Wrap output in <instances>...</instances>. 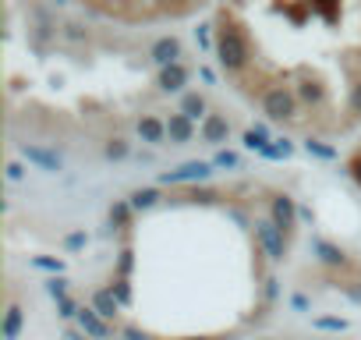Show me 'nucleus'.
<instances>
[{
	"mask_svg": "<svg viewBox=\"0 0 361 340\" xmlns=\"http://www.w3.org/2000/svg\"><path fill=\"white\" fill-rule=\"evenodd\" d=\"M216 64L269 124L333 142L361 124V0H220Z\"/></svg>",
	"mask_w": 361,
	"mask_h": 340,
	"instance_id": "f257e3e1",
	"label": "nucleus"
},
{
	"mask_svg": "<svg viewBox=\"0 0 361 340\" xmlns=\"http://www.w3.org/2000/svg\"><path fill=\"white\" fill-rule=\"evenodd\" d=\"M78 4L117 25H159L199 11L206 0H78Z\"/></svg>",
	"mask_w": 361,
	"mask_h": 340,
	"instance_id": "f03ea898",
	"label": "nucleus"
}]
</instances>
